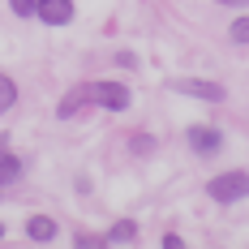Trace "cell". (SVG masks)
<instances>
[{
  "label": "cell",
  "mask_w": 249,
  "mask_h": 249,
  "mask_svg": "<svg viewBox=\"0 0 249 249\" xmlns=\"http://www.w3.org/2000/svg\"><path fill=\"white\" fill-rule=\"evenodd\" d=\"M86 103H95L103 112H124V107L133 103V95H129L124 82H86V86H73V90L60 99L56 116L69 121V116H77V107H86Z\"/></svg>",
  "instance_id": "obj_1"
},
{
  "label": "cell",
  "mask_w": 249,
  "mask_h": 249,
  "mask_svg": "<svg viewBox=\"0 0 249 249\" xmlns=\"http://www.w3.org/2000/svg\"><path fill=\"white\" fill-rule=\"evenodd\" d=\"M206 194L211 202H219V206H232V202H245L249 198V172H224V176H211V185H206Z\"/></svg>",
  "instance_id": "obj_2"
},
{
  "label": "cell",
  "mask_w": 249,
  "mask_h": 249,
  "mask_svg": "<svg viewBox=\"0 0 249 249\" xmlns=\"http://www.w3.org/2000/svg\"><path fill=\"white\" fill-rule=\"evenodd\" d=\"M168 86H172L176 95H189V99H206V103L224 99V86L219 82H206V77H172Z\"/></svg>",
  "instance_id": "obj_3"
},
{
  "label": "cell",
  "mask_w": 249,
  "mask_h": 249,
  "mask_svg": "<svg viewBox=\"0 0 249 249\" xmlns=\"http://www.w3.org/2000/svg\"><path fill=\"white\" fill-rule=\"evenodd\" d=\"M35 18L43 26H69L77 18V4L73 0H39L35 4Z\"/></svg>",
  "instance_id": "obj_4"
},
{
  "label": "cell",
  "mask_w": 249,
  "mask_h": 249,
  "mask_svg": "<svg viewBox=\"0 0 249 249\" xmlns=\"http://www.w3.org/2000/svg\"><path fill=\"white\" fill-rule=\"evenodd\" d=\"M185 138H189L194 155H206V159H211V155H219V146H224V133H219L215 124H189V133H185Z\"/></svg>",
  "instance_id": "obj_5"
},
{
  "label": "cell",
  "mask_w": 249,
  "mask_h": 249,
  "mask_svg": "<svg viewBox=\"0 0 249 249\" xmlns=\"http://www.w3.org/2000/svg\"><path fill=\"white\" fill-rule=\"evenodd\" d=\"M56 232H60V228H56V219H52V215H30V219H26V236H30L35 245L56 241Z\"/></svg>",
  "instance_id": "obj_6"
},
{
  "label": "cell",
  "mask_w": 249,
  "mask_h": 249,
  "mask_svg": "<svg viewBox=\"0 0 249 249\" xmlns=\"http://www.w3.org/2000/svg\"><path fill=\"white\" fill-rule=\"evenodd\" d=\"M18 176H22V159L9 150V138H0V189H4V185H13Z\"/></svg>",
  "instance_id": "obj_7"
},
{
  "label": "cell",
  "mask_w": 249,
  "mask_h": 249,
  "mask_svg": "<svg viewBox=\"0 0 249 249\" xmlns=\"http://www.w3.org/2000/svg\"><path fill=\"white\" fill-rule=\"evenodd\" d=\"M124 241H138V224H133V219L112 224V228H107V236H103V245H124Z\"/></svg>",
  "instance_id": "obj_8"
},
{
  "label": "cell",
  "mask_w": 249,
  "mask_h": 249,
  "mask_svg": "<svg viewBox=\"0 0 249 249\" xmlns=\"http://www.w3.org/2000/svg\"><path fill=\"white\" fill-rule=\"evenodd\" d=\"M13 103H18V82H13L9 73H0V116H4Z\"/></svg>",
  "instance_id": "obj_9"
},
{
  "label": "cell",
  "mask_w": 249,
  "mask_h": 249,
  "mask_svg": "<svg viewBox=\"0 0 249 249\" xmlns=\"http://www.w3.org/2000/svg\"><path fill=\"white\" fill-rule=\"evenodd\" d=\"M228 39H232V43H241V48L249 43V13H245V18H236V22L228 26Z\"/></svg>",
  "instance_id": "obj_10"
},
{
  "label": "cell",
  "mask_w": 249,
  "mask_h": 249,
  "mask_svg": "<svg viewBox=\"0 0 249 249\" xmlns=\"http://www.w3.org/2000/svg\"><path fill=\"white\" fill-rule=\"evenodd\" d=\"M129 150H133V155H150V150H155V138H150V133H133V138H129Z\"/></svg>",
  "instance_id": "obj_11"
},
{
  "label": "cell",
  "mask_w": 249,
  "mask_h": 249,
  "mask_svg": "<svg viewBox=\"0 0 249 249\" xmlns=\"http://www.w3.org/2000/svg\"><path fill=\"white\" fill-rule=\"evenodd\" d=\"M35 4H39V0H9V9H13L18 18H35Z\"/></svg>",
  "instance_id": "obj_12"
},
{
  "label": "cell",
  "mask_w": 249,
  "mask_h": 249,
  "mask_svg": "<svg viewBox=\"0 0 249 249\" xmlns=\"http://www.w3.org/2000/svg\"><path fill=\"white\" fill-rule=\"evenodd\" d=\"M116 65H121V69H138V56H133V52H116Z\"/></svg>",
  "instance_id": "obj_13"
},
{
  "label": "cell",
  "mask_w": 249,
  "mask_h": 249,
  "mask_svg": "<svg viewBox=\"0 0 249 249\" xmlns=\"http://www.w3.org/2000/svg\"><path fill=\"white\" fill-rule=\"evenodd\" d=\"M180 245H185V241H180L176 232H168V236H163V249H180Z\"/></svg>",
  "instance_id": "obj_14"
},
{
  "label": "cell",
  "mask_w": 249,
  "mask_h": 249,
  "mask_svg": "<svg viewBox=\"0 0 249 249\" xmlns=\"http://www.w3.org/2000/svg\"><path fill=\"white\" fill-rule=\"evenodd\" d=\"M219 4H232V9H245L249 0H219Z\"/></svg>",
  "instance_id": "obj_15"
},
{
  "label": "cell",
  "mask_w": 249,
  "mask_h": 249,
  "mask_svg": "<svg viewBox=\"0 0 249 249\" xmlns=\"http://www.w3.org/2000/svg\"><path fill=\"white\" fill-rule=\"evenodd\" d=\"M0 241H4V224H0Z\"/></svg>",
  "instance_id": "obj_16"
}]
</instances>
